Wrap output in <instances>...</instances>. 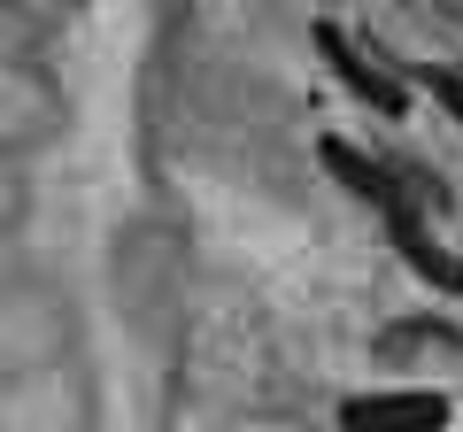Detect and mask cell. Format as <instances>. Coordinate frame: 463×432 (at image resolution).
<instances>
[{"label":"cell","mask_w":463,"mask_h":432,"mask_svg":"<svg viewBox=\"0 0 463 432\" xmlns=\"http://www.w3.org/2000/svg\"><path fill=\"white\" fill-rule=\"evenodd\" d=\"M317 47H325L332 62H340V78L355 85V93H364L371 108H386V117H402V108H410V85H402V78H386V70H379V54H371L364 39H347V32H332V23H325V32H317Z\"/></svg>","instance_id":"obj_2"},{"label":"cell","mask_w":463,"mask_h":432,"mask_svg":"<svg viewBox=\"0 0 463 432\" xmlns=\"http://www.w3.org/2000/svg\"><path fill=\"white\" fill-rule=\"evenodd\" d=\"M402 355H448V363H456V371H463V340H456V333H448V324H394V333H386V340H379V363H386V371H394V363H402Z\"/></svg>","instance_id":"obj_3"},{"label":"cell","mask_w":463,"mask_h":432,"mask_svg":"<svg viewBox=\"0 0 463 432\" xmlns=\"http://www.w3.org/2000/svg\"><path fill=\"white\" fill-rule=\"evenodd\" d=\"M448 394H355L340 401V432H440Z\"/></svg>","instance_id":"obj_1"},{"label":"cell","mask_w":463,"mask_h":432,"mask_svg":"<svg viewBox=\"0 0 463 432\" xmlns=\"http://www.w3.org/2000/svg\"><path fill=\"white\" fill-rule=\"evenodd\" d=\"M425 85H432V93L448 100V117L463 124V70H425Z\"/></svg>","instance_id":"obj_4"}]
</instances>
